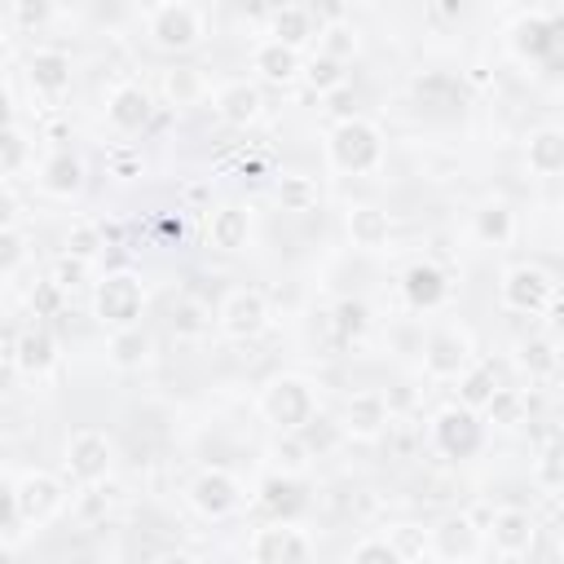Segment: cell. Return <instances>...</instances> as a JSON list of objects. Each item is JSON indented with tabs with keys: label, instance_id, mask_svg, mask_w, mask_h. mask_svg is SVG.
<instances>
[{
	"label": "cell",
	"instance_id": "1",
	"mask_svg": "<svg viewBox=\"0 0 564 564\" xmlns=\"http://www.w3.org/2000/svg\"><path fill=\"white\" fill-rule=\"evenodd\" d=\"M326 163L339 176H370V172H379L383 167V132L370 119H361V115L335 119L330 132H326Z\"/></svg>",
	"mask_w": 564,
	"mask_h": 564
},
{
	"label": "cell",
	"instance_id": "2",
	"mask_svg": "<svg viewBox=\"0 0 564 564\" xmlns=\"http://www.w3.org/2000/svg\"><path fill=\"white\" fill-rule=\"evenodd\" d=\"M260 419L273 423L278 432H304L313 419H317V392L304 375H273L264 388H260V401H256Z\"/></svg>",
	"mask_w": 564,
	"mask_h": 564
},
{
	"label": "cell",
	"instance_id": "3",
	"mask_svg": "<svg viewBox=\"0 0 564 564\" xmlns=\"http://www.w3.org/2000/svg\"><path fill=\"white\" fill-rule=\"evenodd\" d=\"M145 35L163 53H189L207 35V13L189 0H163L145 9Z\"/></svg>",
	"mask_w": 564,
	"mask_h": 564
},
{
	"label": "cell",
	"instance_id": "4",
	"mask_svg": "<svg viewBox=\"0 0 564 564\" xmlns=\"http://www.w3.org/2000/svg\"><path fill=\"white\" fill-rule=\"evenodd\" d=\"M141 308H145V286L137 273L119 269L93 282V317L110 330H128L141 326Z\"/></svg>",
	"mask_w": 564,
	"mask_h": 564
},
{
	"label": "cell",
	"instance_id": "5",
	"mask_svg": "<svg viewBox=\"0 0 564 564\" xmlns=\"http://www.w3.org/2000/svg\"><path fill=\"white\" fill-rule=\"evenodd\" d=\"M9 494H13V502H18V511H22V520H26L31 529L48 524V520L62 516V507H66V485H62L53 471H40V467L13 476V480H9Z\"/></svg>",
	"mask_w": 564,
	"mask_h": 564
},
{
	"label": "cell",
	"instance_id": "6",
	"mask_svg": "<svg viewBox=\"0 0 564 564\" xmlns=\"http://www.w3.org/2000/svg\"><path fill=\"white\" fill-rule=\"evenodd\" d=\"M216 326L225 330V339L251 344L269 330V300L256 286H234V291H225V300L216 308Z\"/></svg>",
	"mask_w": 564,
	"mask_h": 564
},
{
	"label": "cell",
	"instance_id": "7",
	"mask_svg": "<svg viewBox=\"0 0 564 564\" xmlns=\"http://www.w3.org/2000/svg\"><path fill=\"white\" fill-rule=\"evenodd\" d=\"M432 445L445 454V458H476L480 445H485V419L467 405H445L436 410L432 419Z\"/></svg>",
	"mask_w": 564,
	"mask_h": 564
},
{
	"label": "cell",
	"instance_id": "8",
	"mask_svg": "<svg viewBox=\"0 0 564 564\" xmlns=\"http://www.w3.org/2000/svg\"><path fill=\"white\" fill-rule=\"evenodd\" d=\"M498 300H502V308H511V313L538 317V313H546L551 300H555V278H551L546 269H538V264H511V269L502 273V282H498Z\"/></svg>",
	"mask_w": 564,
	"mask_h": 564
},
{
	"label": "cell",
	"instance_id": "9",
	"mask_svg": "<svg viewBox=\"0 0 564 564\" xmlns=\"http://www.w3.org/2000/svg\"><path fill=\"white\" fill-rule=\"evenodd\" d=\"M471 366H476V352H471V335L463 326H436L423 339V370L432 379H463Z\"/></svg>",
	"mask_w": 564,
	"mask_h": 564
},
{
	"label": "cell",
	"instance_id": "10",
	"mask_svg": "<svg viewBox=\"0 0 564 564\" xmlns=\"http://www.w3.org/2000/svg\"><path fill=\"white\" fill-rule=\"evenodd\" d=\"M110 467H115V445H110L106 432H97V427L70 432V441H66V476L75 485H101L110 476Z\"/></svg>",
	"mask_w": 564,
	"mask_h": 564
},
{
	"label": "cell",
	"instance_id": "11",
	"mask_svg": "<svg viewBox=\"0 0 564 564\" xmlns=\"http://www.w3.org/2000/svg\"><path fill=\"white\" fill-rule=\"evenodd\" d=\"M185 502H189L203 520H225V516L238 511L242 485H238V476L225 471V467H203V471L185 485Z\"/></svg>",
	"mask_w": 564,
	"mask_h": 564
},
{
	"label": "cell",
	"instance_id": "12",
	"mask_svg": "<svg viewBox=\"0 0 564 564\" xmlns=\"http://www.w3.org/2000/svg\"><path fill=\"white\" fill-rule=\"evenodd\" d=\"M313 542L291 520H269L251 533V564H308Z\"/></svg>",
	"mask_w": 564,
	"mask_h": 564
},
{
	"label": "cell",
	"instance_id": "13",
	"mask_svg": "<svg viewBox=\"0 0 564 564\" xmlns=\"http://www.w3.org/2000/svg\"><path fill=\"white\" fill-rule=\"evenodd\" d=\"M388 423H392V405H388V397L375 392V388L352 392V397L344 401V410H339V432H344L348 441H379V436L388 432Z\"/></svg>",
	"mask_w": 564,
	"mask_h": 564
},
{
	"label": "cell",
	"instance_id": "14",
	"mask_svg": "<svg viewBox=\"0 0 564 564\" xmlns=\"http://www.w3.org/2000/svg\"><path fill=\"white\" fill-rule=\"evenodd\" d=\"M485 546V533L476 529L471 516H445L436 520V529L427 533V551L441 560V564H467L476 560Z\"/></svg>",
	"mask_w": 564,
	"mask_h": 564
},
{
	"label": "cell",
	"instance_id": "15",
	"mask_svg": "<svg viewBox=\"0 0 564 564\" xmlns=\"http://www.w3.org/2000/svg\"><path fill=\"white\" fill-rule=\"evenodd\" d=\"M4 357H9L13 370H22V375L35 379V375H48V370H53V361H57V339H53L48 326L31 322V326H22V330L9 335Z\"/></svg>",
	"mask_w": 564,
	"mask_h": 564
},
{
	"label": "cell",
	"instance_id": "16",
	"mask_svg": "<svg viewBox=\"0 0 564 564\" xmlns=\"http://www.w3.org/2000/svg\"><path fill=\"white\" fill-rule=\"evenodd\" d=\"M538 542V520L524 511V507H498L494 520H489V546L502 555V560H520L529 555Z\"/></svg>",
	"mask_w": 564,
	"mask_h": 564
},
{
	"label": "cell",
	"instance_id": "17",
	"mask_svg": "<svg viewBox=\"0 0 564 564\" xmlns=\"http://www.w3.org/2000/svg\"><path fill=\"white\" fill-rule=\"evenodd\" d=\"M212 106H216V119L229 123V128H251L260 115H264V93L256 79H225L216 93H212Z\"/></svg>",
	"mask_w": 564,
	"mask_h": 564
},
{
	"label": "cell",
	"instance_id": "18",
	"mask_svg": "<svg viewBox=\"0 0 564 564\" xmlns=\"http://www.w3.org/2000/svg\"><path fill=\"white\" fill-rule=\"evenodd\" d=\"M150 115H154L150 88L123 79V84H115V88L106 93V119H110V128H119V132H141V128L150 123Z\"/></svg>",
	"mask_w": 564,
	"mask_h": 564
},
{
	"label": "cell",
	"instance_id": "19",
	"mask_svg": "<svg viewBox=\"0 0 564 564\" xmlns=\"http://www.w3.org/2000/svg\"><path fill=\"white\" fill-rule=\"evenodd\" d=\"M22 75L31 84V93L40 97H62L70 88V57L62 48H31L26 62H22Z\"/></svg>",
	"mask_w": 564,
	"mask_h": 564
},
{
	"label": "cell",
	"instance_id": "20",
	"mask_svg": "<svg viewBox=\"0 0 564 564\" xmlns=\"http://www.w3.org/2000/svg\"><path fill=\"white\" fill-rule=\"evenodd\" d=\"M401 295H405L410 308L432 313V308L445 304V295H449V278H445L441 264H432V260H414V264L401 273Z\"/></svg>",
	"mask_w": 564,
	"mask_h": 564
},
{
	"label": "cell",
	"instance_id": "21",
	"mask_svg": "<svg viewBox=\"0 0 564 564\" xmlns=\"http://www.w3.org/2000/svg\"><path fill=\"white\" fill-rule=\"evenodd\" d=\"M251 70H256V79L260 84H295V79H304V53L300 48H286V44H278V40H260L256 48H251Z\"/></svg>",
	"mask_w": 564,
	"mask_h": 564
},
{
	"label": "cell",
	"instance_id": "22",
	"mask_svg": "<svg viewBox=\"0 0 564 564\" xmlns=\"http://www.w3.org/2000/svg\"><path fill=\"white\" fill-rule=\"evenodd\" d=\"M524 167L533 176H564V123H542L529 132Z\"/></svg>",
	"mask_w": 564,
	"mask_h": 564
},
{
	"label": "cell",
	"instance_id": "23",
	"mask_svg": "<svg viewBox=\"0 0 564 564\" xmlns=\"http://www.w3.org/2000/svg\"><path fill=\"white\" fill-rule=\"evenodd\" d=\"M344 225H348L352 247H361V251H383L388 238H392V216H388L383 207H375V203H357V207H348Z\"/></svg>",
	"mask_w": 564,
	"mask_h": 564
},
{
	"label": "cell",
	"instance_id": "24",
	"mask_svg": "<svg viewBox=\"0 0 564 564\" xmlns=\"http://www.w3.org/2000/svg\"><path fill=\"white\" fill-rule=\"evenodd\" d=\"M40 189L48 198H75L84 189V163L79 154L70 150H53L44 163H40Z\"/></svg>",
	"mask_w": 564,
	"mask_h": 564
},
{
	"label": "cell",
	"instance_id": "25",
	"mask_svg": "<svg viewBox=\"0 0 564 564\" xmlns=\"http://www.w3.org/2000/svg\"><path fill=\"white\" fill-rule=\"evenodd\" d=\"M207 242L216 251H242L251 242V212H242L238 203L212 207V216H207Z\"/></svg>",
	"mask_w": 564,
	"mask_h": 564
},
{
	"label": "cell",
	"instance_id": "26",
	"mask_svg": "<svg viewBox=\"0 0 564 564\" xmlns=\"http://www.w3.org/2000/svg\"><path fill=\"white\" fill-rule=\"evenodd\" d=\"M313 35H317V26H313V9L308 4H278L269 13V40H278V44L304 48Z\"/></svg>",
	"mask_w": 564,
	"mask_h": 564
},
{
	"label": "cell",
	"instance_id": "27",
	"mask_svg": "<svg viewBox=\"0 0 564 564\" xmlns=\"http://www.w3.org/2000/svg\"><path fill=\"white\" fill-rule=\"evenodd\" d=\"M159 93H163L167 106H194V101L207 97V79H203L198 66H167L159 75Z\"/></svg>",
	"mask_w": 564,
	"mask_h": 564
},
{
	"label": "cell",
	"instance_id": "28",
	"mask_svg": "<svg viewBox=\"0 0 564 564\" xmlns=\"http://www.w3.org/2000/svg\"><path fill=\"white\" fill-rule=\"evenodd\" d=\"M273 198L282 212H313L322 203V185L317 176H304V172H282L278 185H273Z\"/></svg>",
	"mask_w": 564,
	"mask_h": 564
},
{
	"label": "cell",
	"instance_id": "29",
	"mask_svg": "<svg viewBox=\"0 0 564 564\" xmlns=\"http://www.w3.org/2000/svg\"><path fill=\"white\" fill-rule=\"evenodd\" d=\"M154 352V339L141 330V326H128V330H110V344H106V357L119 366V370H137L145 366Z\"/></svg>",
	"mask_w": 564,
	"mask_h": 564
},
{
	"label": "cell",
	"instance_id": "30",
	"mask_svg": "<svg viewBox=\"0 0 564 564\" xmlns=\"http://www.w3.org/2000/svg\"><path fill=\"white\" fill-rule=\"evenodd\" d=\"M524 414H529V397H524L520 388H498L494 401L480 410L485 427H502V432H507V427H520Z\"/></svg>",
	"mask_w": 564,
	"mask_h": 564
},
{
	"label": "cell",
	"instance_id": "31",
	"mask_svg": "<svg viewBox=\"0 0 564 564\" xmlns=\"http://www.w3.org/2000/svg\"><path fill=\"white\" fill-rule=\"evenodd\" d=\"M502 383H498V375H494V366H485V361H476L463 379H458V405H467V410H485L489 401H494V392H498Z\"/></svg>",
	"mask_w": 564,
	"mask_h": 564
},
{
	"label": "cell",
	"instance_id": "32",
	"mask_svg": "<svg viewBox=\"0 0 564 564\" xmlns=\"http://www.w3.org/2000/svg\"><path fill=\"white\" fill-rule=\"evenodd\" d=\"M308 458H313V449H308V441L300 432H278L273 445H269V463L282 476H300L308 467Z\"/></svg>",
	"mask_w": 564,
	"mask_h": 564
},
{
	"label": "cell",
	"instance_id": "33",
	"mask_svg": "<svg viewBox=\"0 0 564 564\" xmlns=\"http://www.w3.org/2000/svg\"><path fill=\"white\" fill-rule=\"evenodd\" d=\"M357 48H361V35H357L352 22H326V26H317V53L322 57L348 62V57H357Z\"/></svg>",
	"mask_w": 564,
	"mask_h": 564
},
{
	"label": "cell",
	"instance_id": "34",
	"mask_svg": "<svg viewBox=\"0 0 564 564\" xmlns=\"http://www.w3.org/2000/svg\"><path fill=\"white\" fill-rule=\"evenodd\" d=\"M511 234H516V216H511L507 203H485V207L476 212V238H480V242H489V247H507Z\"/></svg>",
	"mask_w": 564,
	"mask_h": 564
},
{
	"label": "cell",
	"instance_id": "35",
	"mask_svg": "<svg viewBox=\"0 0 564 564\" xmlns=\"http://www.w3.org/2000/svg\"><path fill=\"white\" fill-rule=\"evenodd\" d=\"M26 163H31V137H26V128L22 123H4V132H0V172H4V181L22 176Z\"/></svg>",
	"mask_w": 564,
	"mask_h": 564
},
{
	"label": "cell",
	"instance_id": "36",
	"mask_svg": "<svg viewBox=\"0 0 564 564\" xmlns=\"http://www.w3.org/2000/svg\"><path fill=\"white\" fill-rule=\"evenodd\" d=\"M304 84H308L313 93L330 97V93H339V88L348 84V70H344V62H330V57L313 53V57L304 62Z\"/></svg>",
	"mask_w": 564,
	"mask_h": 564
},
{
	"label": "cell",
	"instance_id": "37",
	"mask_svg": "<svg viewBox=\"0 0 564 564\" xmlns=\"http://www.w3.org/2000/svg\"><path fill=\"white\" fill-rule=\"evenodd\" d=\"M533 480H538L542 489L564 494V436H560V441H546V445L538 449V458H533Z\"/></svg>",
	"mask_w": 564,
	"mask_h": 564
},
{
	"label": "cell",
	"instance_id": "38",
	"mask_svg": "<svg viewBox=\"0 0 564 564\" xmlns=\"http://www.w3.org/2000/svg\"><path fill=\"white\" fill-rule=\"evenodd\" d=\"M48 282H53L62 295H70V291H79V286L93 282V264L79 260V256H66V251H62V256L48 264Z\"/></svg>",
	"mask_w": 564,
	"mask_h": 564
},
{
	"label": "cell",
	"instance_id": "39",
	"mask_svg": "<svg viewBox=\"0 0 564 564\" xmlns=\"http://www.w3.org/2000/svg\"><path fill=\"white\" fill-rule=\"evenodd\" d=\"M101 247H106V229L101 225H93V220H75L70 229H66V256H79V260H97L101 256Z\"/></svg>",
	"mask_w": 564,
	"mask_h": 564
},
{
	"label": "cell",
	"instance_id": "40",
	"mask_svg": "<svg viewBox=\"0 0 564 564\" xmlns=\"http://www.w3.org/2000/svg\"><path fill=\"white\" fill-rule=\"evenodd\" d=\"M31 242H26V234H22V225H4L0 229V273H4V282H13L18 278V269L26 264V251Z\"/></svg>",
	"mask_w": 564,
	"mask_h": 564
},
{
	"label": "cell",
	"instance_id": "41",
	"mask_svg": "<svg viewBox=\"0 0 564 564\" xmlns=\"http://www.w3.org/2000/svg\"><path fill=\"white\" fill-rule=\"evenodd\" d=\"M348 564H405V551L392 538H361L352 546Z\"/></svg>",
	"mask_w": 564,
	"mask_h": 564
},
{
	"label": "cell",
	"instance_id": "42",
	"mask_svg": "<svg viewBox=\"0 0 564 564\" xmlns=\"http://www.w3.org/2000/svg\"><path fill=\"white\" fill-rule=\"evenodd\" d=\"M167 322H172L176 335H203V330L212 326V313H207L198 300H176V304L167 308Z\"/></svg>",
	"mask_w": 564,
	"mask_h": 564
},
{
	"label": "cell",
	"instance_id": "43",
	"mask_svg": "<svg viewBox=\"0 0 564 564\" xmlns=\"http://www.w3.org/2000/svg\"><path fill=\"white\" fill-rule=\"evenodd\" d=\"M520 366H524L533 379L555 375V366H560L555 344H551V339H524V344H520Z\"/></svg>",
	"mask_w": 564,
	"mask_h": 564
},
{
	"label": "cell",
	"instance_id": "44",
	"mask_svg": "<svg viewBox=\"0 0 564 564\" xmlns=\"http://www.w3.org/2000/svg\"><path fill=\"white\" fill-rule=\"evenodd\" d=\"M141 172H145V159H141L137 145H115V150H106V176H110V181H137Z\"/></svg>",
	"mask_w": 564,
	"mask_h": 564
},
{
	"label": "cell",
	"instance_id": "45",
	"mask_svg": "<svg viewBox=\"0 0 564 564\" xmlns=\"http://www.w3.org/2000/svg\"><path fill=\"white\" fill-rule=\"evenodd\" d=\"M330 322H335V335H339V339H357V335L366 330L370 313H366L361 300H339V304L330 308Z\"/></svg>",
	"mask_w": 564,
	"mask_h": 564
},
{
	"label": "cell",
	"instance_id": "46",
	"mask_svg": "<svg viewBox=\"0 0 564 564\" xmlns=\"http://www.w3.org/2000/svg\"><path fill=\"white\" fill-rule=\"evenodd\" d=\"M22 529H31V524L22 520V511H18V502H13V494L4 489V533H0V542H4V546H18Z\"/></svg>",
	"mask_w": 564,
	"mask_h": 564
},
{
	"label": "cell",
	"instance_id": "47",
	"mask_svg": "<svg viewBox=\"0 0 564 564\" xmlns=\"http://www.w3.org/2000/svg\"><path fill=\"white\" fill-rule=\"evenodd\" d=\"M57 304H62V291H57L53 282H40V286L31 291V308H35V317H40V313H53Z\"/></svg>",
	"mask_w": 564,
	"mask_h": 564
},
{
	"label": "cell",
	"instance_id": "48",
	"mask_svg": "<svg viewBox=\"0 0 564 564\" xmlns=\"http://www.w3.org/2000/svg\"><path fill=\"white\" fill-rule=\"evenodd\" d=\"M13 18H18V22H26V26H31V22L40 26V22H48V18H53V4H31V0H18V4H13Z\"/></svg>",
	"mask_w": 564,
	"mask_h": 564
},
{
	"label": "cell",
	"instance_id": "49",
	"mask_svg": "<svg viewBox=\"0 0 564 564\" xmlns=\"http://www.w3.org/2000/svg\"><path fill=\"white\" fill-rule=\"evenodd\" d=\"M154 564H198V555H189V551H163Z\"/></svg>",
	"mask_w": 564,
	"mask_h": 564
},
{
	"label": "cell",
	"instance_id": "50",
	"mask_svg": "<svg viewBox=\"0 0 564 564\" xmlns=\"http://www.w3.org/2000/svg\"><path fill=\"white\" fill-rule=\"evenodd\" d=\"M546 313H551V322H555V326H564V295H555Z\"/></svg>",
	"mask_w": 564,
	"mask_h": 564
},
{
	"label": "cell",
	"instance_id": "51",
	"mask_svg": "<svg viewBox=\"0 0 564 564\" xmlns=\"http://www.w3.org/2000/svg\"><path fill=\"white\" fill-rule=\"evenodd\" d=\"M560 555H564V529H560Z\"/></svg>",
	"mask_w": 564,
	"mask_h": 564
},
{
	"label": "cell",
	"instance_id": "52",
	"mask_svg": "<svg viewBox=\"0 0 564 564\" xmlns=\"http://www.w3.org/2000/svg\"><path fill=\"white\" fill-rule=\"evenodd\" d=\"M560 225H564V203H560Z\"/></svg>",
	"mask_w": 564,
	"mask_h": 564
}]
</instances>
